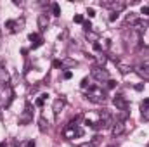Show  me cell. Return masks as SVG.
Wrapping results in <instances>:
<instances>
[{
    "label": "cell",
    "instance_id": "obj_1",
    "mask_svg": "<svg viewBox=\"0 0 149 147\" xmlns=\"http://www.w3.org/2000/svg\"><path fill=\"white\" fill-rule=\"evenodd\" d=\"M87 99L90 102H95V104H104L106 102V94L99 87H90L88 92H87Z\"/></svg>",
    "mask_w": 149,
    "mask_h": 147
},
{
    "label": "cell",
    "instance_id": "obj_2",
    "mask_svg": "<svg viewBox=\"0 0 149 147\" xmlns=\"http://www.w3.org/2000/svg\"><path fill=\"white\" fill-rule=\"evenodd\" d=\"M14 99V92L10 87H5V90H0V107H9Z\"/></svg>",
    "mask_w": 149,
    "mask_h": 147
},
{
    "label": "cell",
    "instance_id": "obj_3",
    "mask_svg": "<svg viewBox=\"0 0 149 147\" xmlns=\"http://www.w3.org/2000/svg\"><path fill=\"white\" fill-rule=\"evenodd\" d=\"M101 5H102V7H109L113 12H116V14H120V12L127 7V3H125V2H120V0H116V2H114V0H109V2H101Z\"/></svg>",
    "mask_w": 149,
    "mask_h": 147
},
{
    "label": "cell",
    "instance_id": "obj_4",
    "mask_svg": "<svg viewBox=\"0 0 149 147\" xmlns=\"http://www.w3.org/2000/svg\"><path fill=\"white\" fill-rule=\"evenodd\" d=\"M92 76H94L97 81H108V80H109V73H108V69L99 68V66H95V68L92 69Z\"/></svg>",
    "mask_w": 149,
    "mask_h": 147
},
{
    "label": "cell",
    "instance_id": "obj_5",
    "mask_svg": "<svg viewBox=\"0 0 149 147\" xmlns=\"http://www.w3.org/2000/svg\"><path fill=\"white\" fill-rule=\"evenodd\" d=\"M134 71L139 74L141 78L149 80V61H144V64H137V66L134 68Z\"/></svg>",
    "mask_w": 149,
    "mask_h": 147
},
{
    "label": "cell",
    "instance_id": "obj_6",
    "mask_svg": "<svg viewBox=\"0 0 149 147\" xmlns=\"http://www.w3.org/2000/svg\"><path fill=\"white\" fill-rule=\"evenodd\" d=\"M113 104L116 106V109H118V111L128 109V102H127V99H125L123 95H116V97L113 99Z\"/></svg>",
    "mask_w": 149,
    "mask_h": 147
},
{
    "label": "cell",
    "instance_id": "obj_7",
    "mask_svg": "<svg viewBox=\"0 0 149 147\" xmlns=\"http://www.w3.org/2000/svg\"><path fill=\"white\" fill-rule=\"evenodd\" d=\"M30 121H31V106H30V102H28L24 112L19 116V123H21V125H28Z\"/></svg>",
    "mask_w": 149,
    "mask_h": 147
},
{
    "label": "cell",
    "instance_id": "obj_8",
    "mask_svg": "<svg viewBox=\"0 0 149 147\" xmlns=\"http://www.w3.org/2000/svg\"><path fill=\"white\" fill-rule=\"evenodd\" d=\"M123 132H125V123H123V121H114V123H113V126H111L113 137H120Z\"/></svg>",
    "mask_w": 149,
    "mask_h": 147
},
{
    "label": "cell",
    "instance_id": "obj_9",
    "mask_svg": "<svg viewBox=\"0 0 149 147\" xmlns=\"http://www.w3.org/2000/svg\"><path fill=\"white\" fill-rule=\"evenodd\" d=\"M9 81H10L9 71L3 66H0V87H9Z\"/></svg>",
    "mask_w": 149,
    "mask_h": 147
},
{
    "label": "cell",
    "instance_id": "obj_10",
    "mask_svg": "<svg viewBox=\"0 0 149 147\" xmlns=\"http://www.w3.org/2000/svg\"><path fill=\"white\" fill-rule=\"evenodd\" d=\"M64 104H66V101H64L63 97H59V99H56V101H54V104H52V111H54V114H56V116H59V112L64 109Z\"/></svg>",
    "mask_w": 149,
    "mask_h": 147
},
{
    "label": "cell",
    "instance_id": "obj_11",
    "mask_svg": "<svg viewBox=\"0 0 149 147\" xmlns=\"http://www.w3.org/2000/svg\"><path fill=\"white\" fill-rule=\"evenodd\" d=\"M38 28H40V31H45L47 30V26H49V17L45 16V14H38Z\"/></svg>",
    "mask_w": 149,
    "mask_h": 147
},
{
    "label": "cell",
    "instance_id": "obj_12",
    "mask_svg": "<svg viewBox=\"0 0 149 147\" xmlns=\"http://www.w3.org/2000/svg\"><path fill=\"white\" fill-rule=\"evenodd\" d=\"M78 66V62L71 59V57H66V59H63L61 61V68H64V69H70V68H76Z\"/></svg>",
    "mask_w": 149,
    "mask_h": 147
},
{
    "label": "cell",
    "instance_id": "obj_13",
    "mask_svg": "<svg viewBox=\"0 0 149 147\" xmlns=\"http://www.w3.org/2000/svg\"><path fill=\"white\" fill-rule=\"evenodd\" d=\"M38 130H40L42 133H45V132L49 130V121L45 119V116H40V118H38Z\"/></svg>",
    "mask_w": 149,
    "mask_h": 147
},
{
    "label": "cell",
    "instance_id": "obj_14",
    "mask_svg": "<svg viewBox=\"0 0 149 147\" xmlns=\"http://www.w3.org/2000/svg\"><path fill=\"white\" fill-rule=\"evenodd\" d=\"M85 38L88 40V42H92V43H95V42H99V35L95 33V31H85Z\"/></svg>",
    "mask_w": 149,
    "mask_h": 147
},
{
    "label": "cell",
    "instance_id": "obj_15",
    "mask_svg": "<svg viewBox=\"0 0 149 147\" xmlns=\"http://www.w3.org/2000/svg\"><path fill=\"white\" fill-rule=\"evenodd\" d=\"M95 61H97V64H99V68H102V66H104V64L108 62V55L101 52L99 55H95Z\"/></svg>",
    "mask_w": 149,
    "mask_h": 147
},
{
    "label": "cell",
    "instance_id": "obj_16",
    "mask_svg": "<svg viewBox=\"0 0 149 147\" xmlns=\"http://www.w3.org/2000/svg\"><path fill=\"white\" fill-rule=\"evenodd\" d=\"M24 28V19L21 17V19H17L16 23H14V30H12V33H17V31H21Z\"/></svg>",
    "mask_w": 149,
    "mask_h": 147
},
{
    "label": "cell",
    "instance_id": "obj_17",
    "mask_svg": "<svg viewBox=\"0 0 149 147\" xmlns=\"http://www.w3.org/2000/svg\"><path fill=\"white\" fill-rule=\"evenodd\" d=\"M74 128H76V126H74ZM74 128H71V126L64 128V132H63V133H64V137H66V139H74Z\"/></svg>",
    "mask_w": 149,
    "mask_h": 147
},
{
    "label": "cell",
    "instance_id": "obj_18",
    "mask_svg": "<svg viewBox=\"0 0 149 147\" xmlns=\"http://www.w3.org/2000/svg\"><path fill=\"white\" fill-rule=\"evenodd\" d=\"M118 69H120L121 74H127V73H130L134 68H130V66H127V64H118Z\"/></svg>",
    "mask_w": 149,
    "mask_h": 147
},
{
    "label": "cell",
    "instance_id": "obj_19",
    "mask_svg": "<svg viewBox=\"0 0 149 147\" xmlns=\"http://www.w3.org/2000/svg\"><path fill=\"white\" fill-rule=\"evenodd\" d=\"M47 97H49V95H47V94H42V95H40V97H38L37 101H35V106H38V107H42V106H43V102H45V101H47Z\"/></svg>",
    "mask_w": 149,
    "mask_h": 147
},
{
    "label": "cell",
    "instance_id": "obj_20",
    "mask_svg": "<svg viewBox=\"0 0 149 147\" xmlns=\"http://www.w3.org/2000/svg\"><path fill=\"white\" fill-rule=\"evenodd\" d=\"M125 23H130V24H132V26H134V24H135V23H137V16H135V14H134V12H130V14H128V16H127V19H125Z\"/></svg>",
    "mask_w": 149,
    "mask_h": 147
},
{
    "label": "cell",
    "instance_id": "obj_21",
    "mask_svg": "<svg viewBox=\"0 0 149 147\" xmlns=\"http://www.w3.org/2000/svg\"><path fill=\"white\" fill-rule=\"evenodd\" d=\"M52 12H54V16H61V7H59V3H52Z\"/></svg>",
    "mask_w": 149,
    "mask_h": 147
},
{
    "label": "cell",
    "instance_id": "obj_22",
    "mask_svg": "<svg viewBox=\"0 0 149 147\" xmlns=\"http://www.w3.org/2000/svg\"><path fill=\"white\" fill-rule=\"evenodd\" d=\"M142 119L149 121V107H142Z\"/></svg>",
    "mask_w": 149,
    "mask_h": 147
},
{
    "label": "cell",
    "instance_id": "obj_23",
    "mask_svg": "<svg viewBox=\"0 0 149 147\" xmlns=\"http://www.w3.org/2000/svg\"><path fill=\"white\" fill-rule=\"evenodd\" d=\"M30 40H31V43H33V42L37 43V42H40L42 38H40V35H38V33H31V35H30Z\"/></svg>",
    "mask_w": 149,
    "mask_h": 147
},
{
    "label": "cell",
    "instance_id": "obj_24",
    "mask_svg": "<svg viewBox=\"0 0 149 147\" xmlns=\"http://www.w3.org/2000/svg\"><path fill=\"white\" fill-rule=\"evenodd\" d=\"M14 23H16V21H12V19H9V21L5 23V28H9L10 33H12V30H14Z\"/></svg>",
    "mask_w": 149,
    "mask_h": 147
},
{
    "label": "cell",
    "instance_id": "obj_25",
    "mask_svg": "<svg viewBox=\"0 0 149 147\" xmlns=\"http://www.w3.org/2000/svg\"><path fill=\"white\" fill-rule=\"evenodd\" d=\"M81 135H83V128L76 126V128H74V137H81Z\"/></svg>",
    "mask_w": 149,
    "mask_h": 147
},
{
    "label": "cell",
    "instance_id": "obj_26",
    "mask_svg": "<svg viewBox=\"0 0 149 147\" xmlns=\"http://www.w3.org/2000/svg\"><path fill=\"white\" fill-rule=\"evenodd\" d=\"M83 28H85V31H90V30H92V24H90V21H83Z\"/></svg>",
    "mask_w": 149,
    "mask_h": 147
},
{
    "label": "cell",
    "instance_id": "obj_27",
    "mask_svg": "<svg viewBox=\"0 0 149 147\" xmlns=\"http://www.w3.org/2000/svg\"><path fill=\"white\" fill-rule=\"evenodd\" d=\"M73 21L74 23H83V16H81V14H76L73 17Z\"/></svg>",
    "mask_w": 149,
    "mask_h": 147
},
{
    "label": "cell",
    "instance_id": "obj_28",
    "mask_svg": "<svg viewBox=\"0 0 149 147\" xmlns=\"http://www.w3.org/2000/svg\"><path fill=\"white\" fill-rule=\"evenodd\" d=\"M94 50H95V52H101V50H102V45H101L99 42H95V43H94Z\"/></svg>",
    "mask_w": 149,
    "mask_h": 147
},
{
    "label": "cell",
    "instance_id": "obj_29",
    "mask_svg": "<svg viewBox=\"0 0 149 147\" xmlns=\"http://www.w3.org/2000/svg\"><path fill=\"white\" fill-rule=\"evenodd\" d=\"M63 76H64V80H70V78L73 76V73H71V71L68 69V71H64V74H63Z\"/></svg>",
    "mask_w": 149,
    "mask_h": 147
},
{
    "label": "cell",
    "instance_id": "obj_30",
    "mask_svg": "<svg viewBox=\"0 0 149 147\" xmlns=\"http://www.w3.org/2000/svg\"><path fill=\"white\" fill-rule=\"evenodd\" d=\"M116 87V81L114 80H108V88H114Z\"/></svg>",
    "mask_w": 149,
    "mask_h": 147
},
{
    "label": "cell",
    "instance_id": "obj_31",
    "mask_svg": "<svg viewBox=\"0 0 149 147\" xmlns=\"http://www.w3.org/2000/svg\"><path fill=\"white\" fill-rule=\"evenodd\" d=\"M118 19V14L116 12H111V16H109V21H116Z\"/></svg>",
    "mask_w": 149,
    "mask_h": 147
},
{
    "label": "cell",
    "instance_id": "obj_32",
    "mask_svg": "<svg viewBox=\"0 0 149 147\" xmlns=\"http://www.w3.org/2000/svg\"><path fill=\"white\" fill-rule=\"evenodd\" d=\"M87 14H88V17H94V16H95V10H94V9H88Z\"/></svg>",
    "mask_w": 149,
    "mask_h": 147
},
{
    "label": "cell",
    "instance_id": "obj_33",
    "mask_svg": "<svg viewBox=\"0 0 149 147\" xmlns=\"http://www.w3.org/2000/svg\"><path fill=\"white\" fill-rule=\"evenodd\" d=\"M134 88H135L137 92H141V90H144V85H142V83H139V85H135Z\"/></svg>",
    "mask_w": 149,
    "mask_h": 147
},
{
    "label": "cell",
    "instance_id": "obj_34",
    "mask_svg": "<svg viewBox=\"0 0 149 147\" xmlns=\"http://www.w3.org/2000/svg\"><path fill=\"white\" fill-rule=\"evenodd\" d=\"M142 14L149 16V5H144V7H142Z\"/></svg>",
    "mask_w": 149,
    "mask_h": 147
},
{
    "label": "cell",
    "instance_id": "obj_35",
    "mask_svg": "<svg viewBox=\"0 0 149 147\" xmlns=\"http://www.w3.org/2000/svg\"><path fill=\"white\" fill-rule=\"evenodd\" d=\"M87 85H88V80H87V78H85V80H81V87H83V88H87Z\"/></svg>",
    "mask_w": 149,
    "mask_h": 147
},
{
    "label": "cell",
    "instance_id": "obj_36",
    "mask_svg": "<svg viewBox=\"0 0 149 147\" xmlns=\"http://www.w3.org/2000/svg\"><path fill=\"white\" fill-rule=\"evenodd\" d=\"M5 147H19L16 142H9V144H5Z\"/></svg>",
    "mask_w": 149,
    "mask_h": 147
},
{
    "label": "cell",
    "instance_id": "obj_37",
    "mask_svg": "<svg viewBox=\"0 0 149 147\" xmlns=\"http://www.w3.org/2000/svg\"><path fill=\"white\" fill-rule=\"evenodd\" d=\"M142 107H149V99H144V102H142Z\"/></svg>",
    "mask_w": 149,
    "mask_h": 147
},
{
    "label": "cell",
    "instance_id": "obj_38",
    "mask_svg": "<svg viewBox=\"0 0 149 147\" xmlns=\"http://www.w3.org/2000/svg\"><path fill=\"white\" fill-rule=\"evenodd\" d=\"M0 37H2V30H0Z\"/></svg>",
    "mask_w": 149,
    "mask_h": 147
},
{
    "label": "cell",
    "instance_id": "obj_39",
    "mask_svg": "<svg viewBox=\"0 0 149 147\" xmlns=\"http://www.w3.org/2000/svg\"><path fill=\"white\" fill-rule=\"evenodd\" d=\"M108 147H114V146H108Z\"/></svg>",
    "mask_w": 149,
    "mask_h": 147
},
{
    "label": "cell",
    "instance_id": "obj_40",
    "mask_svg": "<svg viewBox=\"0 0 149 147\" xmlns=\"http://www.w3.org/2000/svg\"><path fill=\"white\" fill-rule=\"evenodd\" d=\"M148 147H149V144H148Z\"/></svg>",
    "mask_w": 149,
    "mask_h": 147
}]
</instances>
